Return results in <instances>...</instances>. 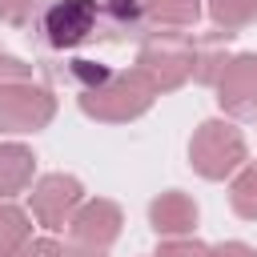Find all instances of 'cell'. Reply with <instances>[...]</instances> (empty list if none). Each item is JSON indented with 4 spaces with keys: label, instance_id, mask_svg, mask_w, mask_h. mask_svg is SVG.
Listing matches in <instances>:
<instances>
[{
    "label": "cell",
    "instance_id": "1",
    "mask_svg": "<svg viewBox=\"0 0 257 257\" xmlns=\"http://www.w3.org/2000/svg\"><path fill=\"white\" fill-rule=\"evenodd\" d=\"M145 32L141 0H56L44 12V40L52 48H76L84 40H133Z\"/></svg>",
    "mask_w": 257,
    "mask_h": 257
},
{
    "label": "cell",
    "instance_id": "2",
    "mask_svg": "<svg viewBox=\"0 0 257 257\" xmlns=\"http://www.w3.org/2000/svg\"><path fill=\"white\" fill-rule=\"evenodd\" d=\"M193 56H197V36L185 32H149L137 52V72L157 88L173 92L193 76Z\"/></svg>",
    "mask_w": 257,
    "mask_h": 257
},
{
    "label": "cell",
    "instance_id": "3",
    "mask_svg": "<svg viewBox=\"0 0 257 257\" xmlns=\"http://www.w3.org/2000/svg\"><path fill=\"white\" fill-rule=\"evenodd\" d=\"M153 96H157V88L133 68V72H108L100 84L84 88V92H80V108H84L92 120H112V124H120V120H133V116L149 112Z\"/></svg>",
    "mask_w": 257,
    "mask_h": 257
},
{
    "label": "cell",
    "instance_id": "4",
    "mask_svg": "<svg viewBox=\"0 0 257 257\" xmlns=\"http://www.w3.org/2000/svg\"><path fill=\"white\" fill-rule=\"evenodd\" d=\"M189 161L205 181H221L229 177L241 161H245V137L241 128H233L229 120H205L193 141H189Z\"/></svg>",
    "mask_w": 257,
    "mask_h": 257
},
{
    "label": "cell",
    "instance_id": "5",
    "mask_svg": "<svg viewBox=\"0 0 257 257\" xmlns=\"http://www.w3.org/2000/svg\"><path fill=\"white\" fill-rule=\"evenodd\" d=\"M56 116V100L48 88L32 80L0 84V133H36Z\"/></svg>",
    "mask_w": 257,
    "mask_h": 257
},
{
    "label": "cell",
    "instance_id": "6",
    "mask_svg": "<svg viewBox=\"0 0 257 257\" xmlns=\"http://www.w3.org/2000/svg\"><path fill=\"white\" fill-rule=\"evenodd\" d=\"M80 205H84V189H80V181L68 177V173H48V177H40L36 189H32V217H36L44 229H52V233L64 229Z\"/></svg>",
    "mask_w": 257,
    "mask_h": 257
},
{
    "label": "cell",
    "instance_id": "7",
    "mask_svg": "<svg viewBox=\"0 0 257 257\" xmlns=\"http://www.w3.org/2000/svg\"><path fill=\"white\" fill-rule=\"evenodd\" d=\"M217 104L229 116H253L257 112V52H241L225 60L217 76Z\"/></svg>",
    "mask_w": 257,
    "mask_h": 257
},
{
    "label": "cell",
    "instance_id": "8",
    "mask_svg": "<svg viewBox=\"0 0 257 257\" xmlns=\"http://www.w3.org/2000/svg\"><path fill=\"white\" fill-rule=\"evenodd\" d=\"M120 225H124V217H120V209L112 205V201H84L76 213H72V221H68V233H72V245H88V249H108L116 237H120Z\"/></svg>",
    "mask_w": 257,
    "mask_h": 257
},
{
    "label": "cell",
    "instance_id": "9",
    "mask_svg": "<svg viewBox=\"0 0 257 257\" xmlns=\"http://www.w3.org/2000/svg\"><path fill=\"white\" fill-rule=\"evenodd\" d=\"M149 221H153V229L157 233H165V237H181V233H193V225H197V201L193 197H185V193H161L153 205H149Z\"/></svg>",
    "mask_w": 257,
    "mask_h": 257
},
{
    "label": "cell",
    "instance_id": "10",
    "mask_svg": "<svg viewBox=\"0 0 257 257\" xmlns=\"http://www.w3.org/2000/svg\"><path fill=\"white\" fill-rule=\"evenodd\" d=\"M32 165H36V157L24 145H0V205H4V197L28 189Z\"/></svg>",
    "mask_w": 257,
    "mask_h": 257
},
{
    "label": "cell",
    "instance_id": "11",
    "mask_svg": "<svg viewBox=\"0 0 257 257\" xmlns=\"http://www.w3.org/2000/svg\"><path fill=\"white\" fill-rule=\"evenodd\" d=\"M233 32H209V36H197V56H193V80L201 84H217L221 68H225V44H229Z\"/></svg>",
    "mask_w": 257,
    "mask_h": 257
},
{
    "label": "cell",
    "instance_id": "12",
    "mask_svg": "<svg viewBox=\"0 0 257 257\" xmlns=\"http://www.w3.org/2000/svg\"><path fill=\"white\" fill-rule=\"evenodd\" d=\"M141 8L149 20H157L165 28H189L201 16V0H145Z\"/></svg>",
    "mask_w": 257,
    "mask_h": 257
},
{
    "label": "cell",
    "instance_id": "13",
    "mask_svg": "<svg viewBox=\"0 0 257 257\" xmlns=\"http://www.w3.org/2000/svg\"><path fill=\"white\" fill-rule=\"evenodd\" d=\"M28 213L16 209V205H0V257H16L24 245H28Z\"/></svg>",
    "mask_w": 257,
    "mask_h": 257
},
{
    "label": "cell",
    "instance_id": "14",
    "mask_svg": "<svg viewBox=\"0 0 257 257\" xmlns=\"http://www.w3.org/2000/svg\"><path fill=\"white\" fill-rule=\"evenodd\" d=\"M209 16L217 20V28L237 32L257 20V0H209Z\"/></svg>",
    "mask_w": 257,
    "mask_h": 257
},
{
    "label": "cell",
    "instance_id": "15",
    "mask_svg": "<svg viewBox=\"0 0 257 257\" xmlns=\"http://www.w3.org/2000/svg\"><path fill=\"white\" fill-rule=\"evenodd\" d=\"M229 205H233L237 217L257 221V165H245V169H241V177H237L233 189H229Z\"/></svg>",
    "mask_w": 257,
    "mask_h": 257
},
{
    "label": "cell",
    "instance_id": "16",
    "mask_svg": "<svg viewBox=\"0 0 257 257\" xmlns=\"http://www.w3.org/2000/svg\"><path fill=\"white\" fill-rule=\"evenodd\" d=\"M32 8H36V0H0V20H8V24H28V16H32Z\"/></svg>",
    "mask_w": 257,
    "mask_h": 257
},
{
    "label": "cell",
    "instance_id": "17",
    "mask_svg": "<svg viewBox=\"0 0 257 257\" xmlns=\"http://www.w3.org/2000/svg\"><path fill=\"white\" fill-rule=\"evenodd\" d=\"M157 257H209V249L201 241H165L157 249Z\"/></svg>",
    "mask_w": 257,
    "mask_h": 257
},
{
    "label": "cell",
    "instance_id": "18",
    "mask_svg": "<svg viewBox=\"0 0 257 257\" xmlns=\"http://www.w3.org/2000/svg\"><path fill=\"white\" fill-rule=\"evenodd\" d=\"M28 76H32V64H24V60L0 52V84H4V80H28Z\"/></svg>",
    "mask_w": 257,
    "mask_h": 257
},
{
    "label": "cell",
    "instance_id": "19",
    "mask_svg": "<svg viewBox=\"0 0 257 257\" xmlns=\"http://www.w3.org/2000/svg\"><path fill=\"white\" fill-rule=\"evenodd\" d=\"M16 257H60V245L52 237H40V241H28Z\"/></svg>",
    "mask_w": 257,
    "mask_h": 257
},
{
    "label": "cell",
    "instance_id": "20",
    "mask_svg": "<svg viewBox=\"0 0 257 257\" xmlns=\"http://www.w3.org/2000/svg\"><path fill=\"white\" fill-rule=\"evenodd\" d=\"M209 257H257L245 241H225V245H217V249H209Z\"/></svg>",
    "mask_w": 257,
    "mask_h": 257
},
{
    "label": "cell",
    "instance_id": "21",
    "mask_svg": "<svg viewBox=\"0 0 257 257\" xmlns=\"http://www.w3.org/2000/svg\"><path fill=\"white\" fill-rule=\"evenodd\" d=\"M60 257H104V249H88V245H68V249H60Z\"/></svg>",
    "mask_w": 257,
    "mask_h": 257
}]
</instances>
